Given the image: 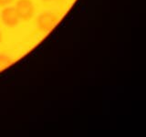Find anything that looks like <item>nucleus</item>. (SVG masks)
<instances>
[{
  "mask_svg": "<svg viewBox=\"0 0 146 137\" xmlns=\"http://www.w3.org/2000/svg\"><path fill=\"white\" fill-rule=\"evenodd\" d=\"M2 40H3V35H2V32L0 31V43L2 42Z\"/></svg>",
  "mask_w": 146,
  "mask_h": 137,
  "instance_id": "6",
  "label": "nucleus"
},
{
  "mask_svg": "<svg viewBox=\"0 0 146 137\" xmlns=\"http://www.w3.org/2000/svg\"><path fill=\"white\" fill-rule=\"evenodd\" d=\"M58 15L52 12H45L39 15L36 18V25L43 32H49L58 24Z\"/></svg>",
  "mask_w": 146,
  "mask_h": 137,
  "instance_id": "2",
  "label": "nucleus"
},
{
  "mask_svg": "<svg viewBox=\"0 0 146 137\" xmlns=\"http://www.w3.org/2000/svg\"><path fill=\"white\" fill-rule=\"evenodd\" d=\"M12 64V59L9 58L7 55L0 54V70L7 68Z\"/></svg>",
  "mask_w": 146,
  "mask_h": 137,
  "instance_id": "4",
  "label": "nucleus"
},
{
  "mask_svg": "<svg viewBox=\"0 0 146 137\" xmlns=\"http://www.w3.org/2000/svg\"><path fill=\"white\" fill-rule=\"evenodd\" d=\"M15 9L19 19L24 21H29L35 15V6L32 0H17Z\"/></svg>",
  "mask_w": 146,
  "mask_h": 137,
  "instance_id": "1",
  "label": "nucleus"
},
{
  "mask_svg": "<svg viewBox=\"0 0 146 137\" xmlns=\"http://www.w3.org/2000/svg\"><path fill=\"white\" fill-rule=\"evenodd\" d=\"M1 20L7 27H16L19 22V17L16 12L15 7H5L1 12Z\"/></svg>",
  "mask_w": 146,
  "mask_h": 137,
  "instance_id": "3",
  "label": "nucleus"
},
{
  "mask_svg": "<svg viewBox=\"0 0 146 137\" xmlns=\"http://www.w3.org/2000/svg\"><path fill=\"white\" fill-rule=\"evenodd\" d=\"M43 1H45V2H50V1H52V0H43Z\"/></svg>",
  "mask_w": 146,
  "mask_h": 137,
  "instance_id": "7",
  "label": "nucleus"
},
{
  "mask_svg": "<svg viewBox=\"0 0 146 137\" xmlns=\"http://www.w3.org/2000/svg\"><path fill=\"white\" fill-rule=\"evenodd\" d=\"M13 0H0V7H6L7 5H9Z\"/></svg>",
  "mask_w": 146,
  "mask_h": 137,
  "instance_id": "5",
  "label": "nucleus"
}]
</instances>
